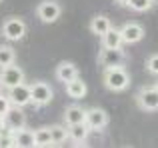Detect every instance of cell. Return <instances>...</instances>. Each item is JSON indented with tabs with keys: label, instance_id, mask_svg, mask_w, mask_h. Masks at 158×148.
I'll use <instances>...</instances> for the list:
<instances>
[{
	"label": "cell",
	"instance_id": "cell-1",
	"mask_svg": "<svg viewBox=\"0 0 158 148\" xmlns=\"http://www.w3.org/2000/svg\"><path fill=\"white\" fill-rule=\"evenodd\" d=\"M104 84L112 92H122L130 86V74L124 66L104 68Z\"/></svg>",
	"mask_w": 158,
	"mask_h": 148
},
{
	"label": "cell",
	"instance_id": "cell-2",
	"mask_svg": "<svg viewBox=\"0 0 158 148\" xmlns=\"http://www.w3.org/2000/svg\"><path fill=\"white\" fill-rule=\"evenodd\" d=\"M2 36L10 42H16V40H22L26 36V24H24L22 18L18 16H10L2 22Z\"/></svg>",
	"mask_w": 158,
	"mask_h": 148
},
{
	"label": "cell",
	"instance_id": "cell-3",
	"mask_svg": "<svg viewBox=\"0 0 158 148\" xmlns=\"http://www.w3.org/2000/svg\"><path fill=\"white\" fill-rule=\"evenodd\" d=\"M98 64L102 68H114L126 64V52L122 48H102L98 54Z\"/></svg>",
	"mask_w": 158,
	"mask_h": 148
},
{
	"label": "cell",
	"instance_id": "cell-4",
	"mask_svg": "<svg viewBox=\"0 0 158 148\" xmlns=\"http://www.w3.org/2000/svg\"><path fill=\"white\" fill-rule=\"evenodd\" d=\"M36 16H38L44 24H52L62 16V6L56 0H42V2L36 6Z\"/></svg>",
	"mask_w": 158,
	"mask_h": 148
},
{
	"label": "cell",
	"instance_id": "cell-5",
	"mask_svg": "<svg viewBox=\"0 0 158 148\" xmlns=\"http://www.w3.org/2000/svg\"><path fill=\"white\" fill-rule=\"evenodd\" d=\"M54 90L48 82H34L30 84V104L34 106H46L52 100Z\"/></svg>",
	"mask_w": 158,
	"mask_h": 148
},
{
	"label": "cell",
	"instance_id": "cell-6",
	"mask_svg": "<svg viewBox=\"0 0 158 148\" xmlns=\"http://www.w3.org/2000/svg\"><path fill=\"white\" fill-rule=\"evenodd\" d=\"M4 124L10 132L24 128L26 126V114L22 112V106H10V110L4 114Z\"/></svg>",
	"mask_w": 158,
	"mask_h": 148
},
{
	"label": "cell",
	"instance_id": "cell-7",
	"mask_svg": "<svg viewBox=\"0 0 158 148\" xmlns=\"http://www.w3.org/2000/svg\"><path fill=\"white\" fill-rule=\"evenodd\" d=\"M136 102L142 110L146 112H154L158 110V90L156 88H142L136 94Z\"/></svg>",
	"mask_w": 158,
	"mask_h": 148
},
{
	"label": "cell",
	"instance_id": "cell-8",
	"mask_svg": "<svg viewBox=\"0 0 158 148\" xmlns=\"http://www.w3.org/2000/svg\"><path fill=\"white\" fill-rule=\"evenodd\" d=\"M8 98H10L12 106H26L30 104V86L20 82V84L8 88Z\"/></svg>",
	"mask_w": 158,
	"mask_h": 148
},
{
	"label": "cell",
	"instance_id": "cell-9",
	"mask_svg": "<svg viewBox=\"0 0 158 148\" xmlns=\"http://www.w3.org/2000/svg\"><path fill=\"white\" fill-rule=\"evenodd\" d=\"M0 78H2L4 88H12V86L24 82V70L16 64H10V66H4L2 72H0Z\"/></svg>",
	"mask_w": 158,
	"mask_h": 148
},
{
	"label": "cell",
	"instance_id": "cell-10",
	"mask_svg": "<svg viewBox=\"0 0 158 148\" xmlns=\"http://www.w3.org/2000/svg\"><path fill=\"white\" fill-rule=\"evenodd\" d=\"M120 34H122V42L124 44H136L144 38V28L138 22H126L120 28Z\"/></svg>",
	"mask_w": 158,
	"mask_h": 148
},
{
	"label": "cell",
	"instance_id": "cell-11",
	"mask_svg": "<svg viewBox=\"0 0 158 148\" xmlns=\"http://www.w3.org/2000/svg\"><path fill=\"white\" fill-rule=\"evenodd\" d=\"M108 120H110V118H108L106 110H102V108H88L86 110V124H88L90 130L106 128Z\"/></svg>",
	"mask_w": 158,
	"mask_h": 148
},
{
	"label": "cell",
	"instance_id": "cell-12",
	"mask_svg": "<svg viewBox=\"0 0 158 148\" xmlns=\"http://www.w3.org/2000/svg\"><path fill=\"white\" fill-rule=\"evenodd\" d=\"M100 38H102V48H122V44H124L120 28H114V26L108 28Z\"/></svg>",
	"mask_w": 158,
	"mask_h": 148
},
{
	"label": "cell",
	"instance_id": "cell-13",
	"mask_svg": "<svg viewBox=\"0 0 158 148\" xmlns=\"http://www.w3.org/2000/svg\"><path fill=\"white\" fill-rule=\"evenodd\" d=\"M88 124L86 122H80V124H72L68 126V140H72L74 144H82V142H86V138H88Z\"/></svg>",
	"mask_w": 158,
	"mask_h": 148
},
{
	"label": "cell",
	"instance_id": "cell-14",
	"mask_svg": "<svg viewBox=\"0 0 158 148\" xmlns=\"http://www.w3.org/2000/svg\"><path fill=\"white\" fill-rule=\"evenodd\" d=\"M76 76H78L76 64H72V62H60V64H58V68H56V78L62 82V84L74 80Z\"/></svg>",
	"mask_w": 158,
	"mask_h": 148
},
{
	"label": "cell",
	"instance_id": "cell-15",
	"mask_svg": "<svg viewBox=\"0 0 158 148\" xmlns=\"http://www.w3.org/2000/svg\"><path fill=\"white\" fill-rule=\"evenodd\" d=\"M64 122L66 126H72V124H80V122H86V110L82 106H68L64 112Z\"/></svg>",
	"mask_w": 158,
	"mask_h": 148
},
{
	"label": "cell",
	"instance_id": "cell-16",
	"mask_svg": "<svg viewBox=\"0 0 158 148\" xmlns=\"http://www.w3.org/2000/svg\"><path fill=\"white\" fill-rule=\"evenodd\" d=\"M86 82L84 80H80V78H74V80H70V82H66V94H68L70 98H74V100H80V98H84L86 96Z\"/></svg>",
	"mask_w": 158,
	"mask_h": 148
},
{
	"label": "cell",
	"instance_id": "cell-17",
	"mask_svg": "<svg viewBox=\"0 0 158 148\" xmlns=\"http://www.w3.org/2000/svg\"><path fill=\"white\" fill-rule=\"evenodd\" d=\"M14 134V146H20V148H32L34 146V132L32 130H26V126L20 130H16Z\"/></svg>",
	"mask_w": 158,
	"mask_h": 148
},
{
	"label": "cell",
	"instance_id": "cell-18",
	"mask_svg": "<svg viewBox=\"0 0 158 148\" xmlns=\"http://www.w3.org/2000/svg\"><path fill=\"white\" fill-rule=\"evenodd\" d=\"M110 26H112L110 18H108V16H102V14H96L92 20H90V32L96 34V36H102Z\"/></svg>",
	"mask_w": 158,
	"mask_h": 148
},
{
	"label": "cell",
	"instance_id": "cell-19",
	"mask_svg": "<svg viewBox=\"0 0 158 148\" xmlns=\"http://www.w3.org/2000/svg\"><path fill=\"white\" fill-rule=\"evenodd\" d=\"M50 136H52V146H60L68 140V126H50Z\"/></svg>",
	"mask_w": 158,
	"mask_h": 148
},
{
	"label": "cell",
	"instance_id": "cell-20",
	"mask_svg": "<svg viewBox=\"0 0 158 148\" xmlns=\"http://www.w3.org/2000/svg\"><path fill=\"white\" fill-rule=\"evenodd\" d=\"M14 60H16V52H14V48L8 46V44H0V68L14 64Z\"/></svg>",
	"mask_w": 158,
	"mask_h": 148
},
{
	"label": "cell",
	"instance_id": "cell-21",
	"mask_svg": "<svg viewBox=\"0 0 158 148\" xmlns=\"http://www.w3.org/2000/svg\"><path fill=\"white\" fill-rule=\"evenodd\" d=\"M34 146H52V136L50 128H38L34 130Z\"/></svg>",
	"mask_w": 158,
	"mask_h": 148
},
{
	"label": "cell",
	"instance_id": "cell-22",
	"mask_svg": "<svg viewBox=\"0 0 158 148\" xmlns=\"http://www.w3.org/2000/svg\"><path fill=\"white\" fill-rule=\"evenodd\" d=\"M152 2L154 0H128V6L134 12H146V10H150Z\"/></svg>",
	"mask_w": 158,
	"mask_h": 148
},
{
	"label": "cell",
	"instance_id": "cell-23",
	"mask_svg": "<svg viewBox=\"0 0 158 148\" xmlns=\"http://www.w3.org/2000/svg\"><path fill=\"white\" fill-rule=\"evenodd\" d=\"M14 146V134L12 132H0V148H10Z\"/></svg>",
	"mask_w": 158,
	"mask_h": 148
},
{
	"label": "cell",
	"instance_id": "cell-24",
	"mask_svg": "<svg viewBox=\"0 0 158 148\" xmlns=\"http://www.w3.org/2000/svg\"><path fill=\"white\" fill-rule=\"evenodd\" d=\"M146 68L150 74H154V76H158V54H152L150 58L146 60Z\"/></svg>",
	"mask_w": 158,
	"mask_h": 148
},
{
	"label": "cell",
	"instance_id": "cell-25",
	"mask_svg": "<svg viewBox=\"0 0 158 148\" xmlns=\"http://www.w3.org/2000/svg\"><path fill=\"white\" fill-rule=\"evenodd\" d=\"M10 106H12L10 98H8V96H2V92H0V116H2V118H4V114L10 110Z\"/></svg>",
	"mask_w": 158,
	"mask_h": 148
},
{
	"label": "cell",
	"instance_id": "cell-26",
	"mask_svg": "<svg viewBox=\"0 0 158 148\" xmlns=\"http://www.w3.org/2000/svg\"><path fill=\"white\" fill-rule=\"evenodd\" d=\"M4 130H6V124H4V118L0 116V132H4Z\"/></svg>",
	"mask_w": 158,
	"mask_h": 148
},
{
	"label": "cell",
	"instance_id": "cell-27",
	"mask_svg": "<svg viewBox=\"0 0 158 148\" xmlns=\"http://www.w3.org/2000/svg\"><path fill=\"white\" fill-rule=\"evenodd\" d=\"M116 4H120V6H128V0H114Z\"/></svg>",
	"mask_w": 158,
	"mask_h": 148
},
{
	"label": "cell",
	"instance_id": "cell-28",
	"mask_svg": "<svg viewBox=\"0 0 158 148\" xmlns=\"http://www.w3.org/2000/svg\"><path fill=\"white\" fill-rule=\"evenodd\" d=\"M2 88H4V84H2V78H0V92H2Z\"/></svg>",
	"mask_w": 158,
	"mask_h": 148
},
{
	"label": "cell",
	"instance_id": "cell-29",
	"mask_svg": "<svg viewBox=\"0 0 158 148\" xmlns=\"http://www.w3.org/2000/svg\"><path fill=\"white\" fill-rule=\"evenodd\" d=\"M154 88H156V90H158V82H156V86H154Z\"/></svg>",
	"mask_w": 158,
	"mask_h": 148
}]
</instances>
